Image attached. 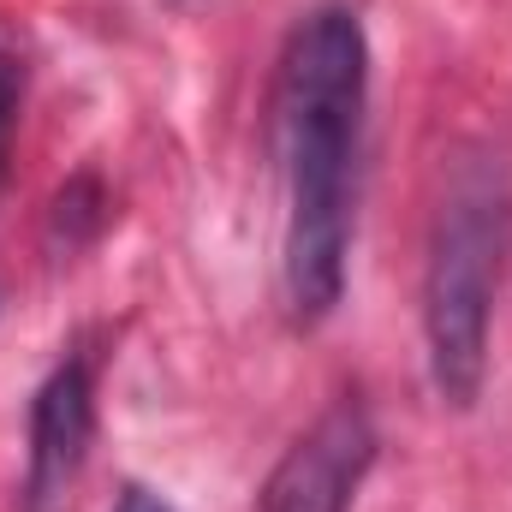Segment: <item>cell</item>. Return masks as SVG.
<instances>
[{
    "mask_svg": "<svg viewBox=\"0 0 512 512\" xmlns=\"http://www.w3.org/2000/svg\"><path fill=\"white\" fill-rule=\"evenodd\" d=\"M370 90V42L358 12L322 6L292 30L280 72L286 126V304L298 322L334 316L352 251V173Z\"/></svg>",
    "mask_w": 512,
    "mask_h": 512,
    "instance_id": "6da1fadb",
    "label": "cell"
},
{
    "mask_svg": "<svg viewBox=\"0 0 512 512\" xmlns=\"http://www.w3.org/2000/svg\"><path fill=\"white\" fill-rule=\"evenodd\" d=\"M501 185L483 173H465L441 215L429 245L423 280V334H429V376L447 405H477L489 376V304H495V262H501Z\"/></svg>",
    "mask_w": 512,
    "mask_h": 512,
    "instance_id": "7a4b0ae2",
    "label": "cell"
},
{
    "mask_svg": "<svg viewBox=\"0 0 512 512\" xmlns=\"http://www.w3.org/2000/svg\"><path fill=\"white\" fill-rule=\"evenodd\" d=\"M376 459V429L358 399L328 405L268 471L262 512H346Z\"/></svg>",
    "mask_w": 512,
    "mask_h": 512,
    "instance_id": "3957f363",
    "label": "cell"
},
{
    "mask_svg": "<svg viewBox=\"0 0 512 512\" xmlns=\"http://www.w3.org/2000/svg\"><path fill=\"white\" fill-rule=\"evenodd\" d=\"M96 435V393H90V370L84 364H60L36 405H30V471H24V501L30 512H48L66 501V489L84 471Z\"/></svg>",
    "mask_w": 512,
    "mask_h": 512,
    "instance_id": "277c9868",
    "label": "cell"
},
{
    "mask_svg": "<svg viewBox=\"0 0 512 512\" xmlns=\"http://www.w3.org/2000/svg\"><path fill=\"white\" fill-rule=\"evenodd\" d=\"M12 120H18V84L0 66V179H6V149H12Z\"/></svg>",
    "mask_w": 512,
    "mask_h": 512,
    "instance_id": "5b68a950",
    "label": "cell"
},
{
    "mask_svg": "<svg viewBox=\"0 0 512 512\" xmlns=\"http://www.w3.org/2000/svg\"><path fill=\"white\" fill-rule=\"evenodd\" d=\"M114 512H173V507H167L161 495H149V489H137V483H131L126 495L114 501Z\"/></svg>",
    "mask_w": 512,
    "mask_h": 512,
    "instance_id": "8992f818",
    "label": "cell"
}]
</instances>
